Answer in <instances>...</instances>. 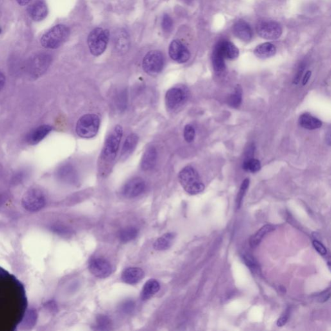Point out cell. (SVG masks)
I'll use <instances>...</instances> for the list:
<instances>
[{
    "instance_id": "obj_1",
    "label": "cell",
    "mask_w": 331,
    "mask_h": 331,
    "mask_svg": "<svg viewBox=\"0 0 331 331\" xmlns=\"http://www.w3.org/2000/svg\"><path fill=\"white\" fill-rule=\"evenodd\" d=\"M179 181L184 190L190 195L200 194L205 190L200 177L196 169L192 167L184 168L179 174Z\"/></svg>"
},
{
    "instance_id": "obj_2",
    "label": "cell",
    "mask_w": 331,
    "mask_h": 331,
    "mask_svg": "<svg viewBox=\"0 0 331 331\" xmlns=\"http://www.w3.org/2000/svg\"><path fill=\"white\" fill-rule=\"evenodd\" d=\"M69 29L64 25H57L50 29L41 38V44L46 49H57L67 39Z\"/></svg>"
},
{
    "instance_id": "obj_3",
    "label": "cell",
    "mask_w": 331,
    "mask_h": 331,
    "mask_svg": "<svg viewBox=\"0 0 331 331\" xmlns=\"http://www.w3.org/2000/svg\"><path fill=\"white\" fill-rule=\"evenodd\" d=\"M100 119L97 115L86 114L77 122V135L84 139H92L98 133Z\"/></svg>"
},
{
    "instance_id": "obj_4",
    "label": "cell",
    "mask_w": 331,
    "mask_h": 331,
    "mask_svg": "<svg viewBox=\"0 0 331 331\" xmlns=\"http://www.w3.org/2000/svg\"><path fill=\"white\" fill-rule=\"evenodd\" d=\"M110 40V32L106 29L96 28L91 32L88 38V44L91 53L94 56L103 54Z\"/></svg>"
},
{
    "instance_id": "obj_5",
    "label": "cell",
    "mask_w": 331,
    "mask_h": 331,
    "mask_svg": "<svg viewBox=\"0 0 331 331\" xmlns=\"http://www.w3.org/2000/svg\"><path fill=\"white\" fill-rule=\"evenodd\" d=\"M122 137V128L117 125L108 135L104 144L103 155L106 159H114L119 150Z\"/></svg>"
},
{
    "instance_id": "obj_6",
    "label": "cell",
    "mask_w": 331,
    "mask_h": 331,
    "mask_svg": "<svg viewBox=\"0 0 331 331\" xmlns=\"http://www.w3.org/2000/svg\"><path fill=\"white\" fill-rule=\"evenodd\" d=\"M164 65V56L161 52L156 50L147 53L142 62L144 71L151 75H155L161 72Z\"/></svg>"
},
{
    "instance_id": "obj_7",
    "label": "cell",
    "mask_w": 331,
    "mask_h": 331,
    "mask_svg": "<svg viewBox=\"0 0 331 331\" xmlns=\"http://www.w3.org/2000/svg\"><path fill=\"white\" fill-rule=\"evenodd\" d=\"M188 97L189 92L185 86L172 88L166 94V104L170 110H176L185 104Z\"/></svg>"
},
{
    "instance_id": "obj_8",
    "label": "cell",
    "mask_w": 331,
    "mask_h": 331,
    "mask_svg": "<svg viewBox=\"0 0 331 331\" xmlns=\"http://www.w3.org/2000/svg\"><path fill=\"white\" fill-rule=\"evenodd\" d=\"M51 61V56L48 54L40 53L33 56L28 63V71L31 76L37 78L42 75L48 69Z\"/></svg>"
},
{
    "instance_id": "obj_9",
    "label": "cell",
    "mask_w": 331,
    "mask_h": 331,
    "mask_svg": "<svg viewBox=\"0 0 331 331\" xmlns=\"http://www.w3.org/2000/svg\"><path fill=\"white\" fill-rule=\"evenodd\" d=\"M258 35L265 40H276L282 34V29L278 23L274 21L261 22L256 27Z\"/></svg>"
},
{
    "instance_id": "obj_10",
    "label": "cell",
    "mask_w": 331,
    "mask_h": 331,
    "mask_svg": "<svg viewBox=\"0 0 331 331\" xmlns=\"http://www.w3.org/2000/svg\"><path fill=\"white\" fill-rule=\"evenodd\" d=\"M89 269L91 273L99 278H106L112 273V267L108 261L96 258L90 261Z\"/></svg>"
},
{
    "instance_id": "obj_11",
    "label": "cell",
    "mask_w": 331,
    "mask_h": 331,
    "mask_svg": "<svg viewBox=\"0 0 331 331\" xmlns=\"http://www.w3.org/2000/svg\"><path fill=\"white\" fill-rule=\"evenodd\" d=\"M169 54L172 60L179 63L187 62L190 58L189 50L178 40L172 41L170 44Z\"/></svg>"
},
{
    "instance_id": "obj_12",
    "label": "cell",
    "mask_w": 331,
    "mask_h": 331,
    "mask_svg": "<svg viewBox=\"0 0 331 331\" xmlns=\"http://www.w3.org/2000/svg\"><path fill=\"white\" fill-rule=\"evenodd\" d=\"M146 185L142 178H136L131 179L123 188L124 196L127 198H135L143 194Z\"/></svg>"
},
{
    "instance_id": "obj_13",
    "label": "cell",
    "mask_w": 331,
    "mask_h": 331,
    "mask_svg": "<svg viewBox=\"0 0 331 331\" xmlns=\"http://www.w3.org/2000/svg\"><path fill=\"white\" fill-rule=\"evenodd\" d=\"M27 13L34 21L41 22L48 15V8L44 0H36L29 6Z\"/></svg>"
},
{
    "instance_id": "obj_14",
    "label": "cell",
    "mask_w": 331,
    "mask_h": 331,
    "mask_svg": "<svg viewBox=\"0 0 331 331\" xmlns=\"http://www.w3.org/2000/svg\"><path fill=\"white\" fill-rule=\"evenodd\" d=\"M215 48L218 50L224 59L232 60L237 58L239 56V49L230 41H221V42L218 43Z\"/></svg>"
},
{
    "instance_id": "obj_15",
    "label": "cell",
    "mask_w": 331,
    "mask_h": 331,
    "mask_svg": "<svg viewBox=\"0 0 331 331\" xmlns=\"http://www.w3.org/2000/svg\"><path fill=\"white\" fill-rule=\"evenodd\" d=\"M53 130V128L49 125H42L31 131L26 137L27 143L30 145H35L39 143L40 141L49 134Z\"/></svg>"
},
{
    "instance_id": "obj_16",
    "label": "cell",
    "mask_w": 331,
    "mask_h": 331,
    "mask_svg": "<svg viewBox=\"0 0 331 331\" xmlns=\"http://www.w3.org/2000/svg\"><path fill=\"white\" fill-rule=\"evenodd\" d=\"M233 32L242 42H250L253 38V34L251 27L243 20H240L233 25Z\"/></svg>"
},
{
    "instance_id": "obj_17",
    "label": "cell",
    "mask_w": 331,
    "mask_h": 331,
    "mask_svg": "<svg viewBox=\"0 0 331 331\" xmlns=\"http://www.w3.org/2000/svg\"><path fill=\"white\" fill-rule=\"evenodd\" d=\"M144 277L143 270L138 267H130L122 273V280L127 284L135 285Z\"/></svg>"
},
{
    "instance_id": "obj_18",
    "label": "cell",
    "mask_w": 331,
    "mask_h": 331,
    "mask_svg": "<svg viewBox=\"0 0 331 331\" xmlns=\"http://www.w3.org/2000/svg\"><path fill=\"white\" fill-rule=\"evenodd\" d=\"M113 43L119 53H126L130 47V38L128 33L124 30L117 31L113 36Z\"/></svg>"
},
{
    "instance_id": "obj_19",
    "label": "cell",
    "mask_w": 331,
    "mask_h": 331,
    "mask_svg": "<svg viewBox=\"0 0 331 331\" xmlns=\"http://www.w3.org/2000/svg\"><path fill=\"white\" fill-rule=\"evenodd\" d=\"M157 160V153L154 147H149L145 151L142 157L141 168L145 171H148L154 169Z\"/></svg>"
},
{
    "instance_id": "obj_20",
    "label": "cell",
    "mask_w": 331,
    "mask_h": 331,
    "mask_svg": "<svg viewBox=\"0 0 331 331\" xmlns=\"http://www.w3.org/2000/svg\"><path fill=\"white\" fill-rule=\"evenodd\" d=\"M138 140L139 137L135 133H131L126 138L121 151L122 159H126L133 153L138 144Z\"/></svg>"
},
{
    "instance_id": "obj_21",
    "label": "cell",
    "mask_w": 331,
    "mask_h": 331,
    "mask_svg": "<svg viewBox=\"0 0 331 331\" xmlns=\"http://www.w3.org/2000/svg\"><path fill=\"white\" fill-rule=\"evenodd\" d=\"M299 124L303 128L309 130H316V129L320 128L322 126V122L320 120L312 116L309 113H304L301 115L299 119Z\"/></svg>"
},
{
    "instance_id": "obj_22",
    "label": "cell",
    "mask_w": 331,
    "mask_h": 331,
    "mask_svg": "<svg viewBox=\"0 0 331 331\" xmlns=\"http://www.w3.org/2000/svg\"><path fill=\"white\" fill-rule=\"evenodd\" d=\"M276 47L271 43L267 42L260 44L256 47L255 54L261 59H266L272 57L276 53Z\"/></svg>"
},
{
    "instance_id": "obj_23",
    "label": "cell",
    "mask_w": 331,
    "mask_h": 331,
    "mask_svg": "<svg viewBox=\"0 0 331 331\" xmlns=\"http://www.w3.org/2000/svg\"><path fill=\"white\" fill-rule=\"evenodd\" d=\"M274 230H275V227L271 224H266V225L263 226L257 232L252 235L250 241H249L250 246L253 249L256 248V247L259 245L265 235L268 234L270 232H273Z\"/></svg>"
},
{
    "instance_id": "obj_24",
    "label": "cell",
    "mask_w": 331,
    "mask_h": 331,
    "mask_svg": "<svg viewBox=\"0 0 331 331\" xmlns=\"http://www.w3.org/2000/svg\"><path fill=\"white\" fill-rule=\"evenodd\" d=\"M57 175L59 178L66 182H75L77 179L76 170L71 164H65L58 169Z\"/></svg>"
},
{
    "instance_id": "obj_25",
    "label": "cell",
    "mask_w": 331,
    "mask_h": 331,
    "mask_svg": "<svg viewBox=\"0 0 331 331\" xmlns=\"http://www.w3.org/2000/svg\"><path fill=\"white\" fill-rule=\"evenodd\" d=\"M159 283L155 280L148 281L142 289L141 298L143 300H148L160 290Z\"/></svg>"
},
{
    "instance_id": "obj_26",
    "label": "cell",
    "mask_w": 331,
    "mask_h": 331,
    "mask_svg": "<svg viewBox=\"0 0 331 331\" xmlns=\"http://www.w3.org/2000/svg\"><path fill=\"white\" fill-rule=\"evenodd\" d=\"M174 238V233L171 232L165 233L154 242V249L160 251L167 250L172 246Z\"/></svg>"
},
{
    "instance_id": "obj_27",
    "label": "cell",
    "mask_w": 331,
    "mask_h": 331,
    "mask_svg": "<svg viewBox=\"0 0 331 331\" xmlns=\"http://www.w3.org/2000/svg\"><path fill=\"white\" fill-rule=\"evenodd\" d=\"M24 201L28 206H38L44 201V196L39 190H31L27 193Z\"/></svg>"
},
{
    "instance_id": "obj_28",
    "label": "cell",
    "mask_w": 331,
    "mask_h": 331,
    "mask_svg": "<svg viewBox=\"0 0 331 331\" xmlns=\"http://www.w3.org/2000/svg\"><path fill=\"white\" fill-rule=\"evenodd\" d=\"M213 67L217 73H221L225 70V63L224 58L216 48H215L212 56Z\"/></svg>"
},
{
    "instance_id": "obj_29",
    "label": "cell",
    "mask_w": 331,
    "mask_h": 331,
    "mask_svg": "<svg viewBox=\"0 0 331 331\" xmlns=\"http://www.w3.org/2000/svg\"><path fill=\"white\" fill-rule=\"evenodd\" d=\"M138 235V230L135 227H128L123 229L120 232L119 237L121 241L124 242L132 241Z\"/></svg>"
},
{
    "instance_id": "obj_30",
    "label": "cell",
    "mask_w": 331,
    "mask_h": 331,
    "mask_svg": "<svg viewBox=\"0 0 331 331\" xmlns=\"http://www.w3.org/2000/svg\"><path fill=\"white\" fill-rule=\"evenodd\" d=\"M261 168L262 166L260 160L254 158H247L242 164V169L251 173H256L260 171Z\"/></svg>"
},
{
    "instance_id": "obj_31",
    "label": "cell",
    "mask_w": 331,
    "mask_h": 331,
    "mask_svg": "<svg viewBox=\"0 0 331 331\" xmlns=\"http://www.w3.org/2000/svg\"><path fill=\"white\" fill-rule=\"evenodd\" d=\"M242 103V89L241 86L237 85L235 88L234 92L230 95L229 104L233 108L239 107Z\"/></svg>"
},
{
    "instance_id": "obj_32",
    "label": "cell",
    "mask_w": 331,
    "mask_h": 331,
    "mask_svg": "<svg viewBox=\"0 0 331 331\" xmlns=\"http://www.w3.org/2000/svg\"><path fill=\"white\" fill-rule=\"evenodd\" d=\"M249 184H250V181H249V179H245L242 181L241 187H240L239 191L238 192L236 199V206L237 209L241 206L242 199H243L246 190L248 189Z\"/></svg>"
},
{
    "instance_id": "obj_33",
    "label": "cell",
    "mask_w": 331,
    "mask_h": 331,
    "mask_svg": "<svg viewBox=\"0 0 331 331\" xmlns=\"http://www.w3.org/2000/svg\"><path fill=\"white\" fill-rule=\"evenodd\" d=\"M97 327L99 329L106 330L111 326V320L108 316L105 315H101L97 318Z\"/></svg>"
},
{
    "instance_id": "obj_34",
    "label": "cell",
    "mask_w": 331,
    "mask_h": 331,
    "mask_svg": "<svg viewBox=\"0 0 331 331\" xmlns=\"http://www.w3.org/2000/svg\"><path fill=\"white\" fill-rule=\"evenodd\" d=\"M195 137H196V131H195L194 127L189 124L186 126L185 130H184V137H185L186 141L190 143L194 141Z\"/></svg>"
},
{
    "instance_id": "obj_35",
    "label": "cell",
    "mask_w": 331,
    "mask_h": 331,
    "mask_svg": "<svg viewBox=\"0 0 331 331\" xmlns=\"http://www.w3.org/2000/svg\"><path fill=\"white\" fill-rule=\"evenodd\" d=\"M162 30L167 33L172 31L173 28V20L169 15H164L162 20Z\"/></svg>"
},
{
    "instance_id": "obj_36",
    "label": "cell",
    "mask_w": 331,
    "mask_h": 331,
    "mask_svg": "<svg viewBox=\"0 0 331 331\" xmlns=\"http://www.w3.org/2000/svg\"><path fill=\"white\" fill-rule=\"evenodd\" d=\"M312 244H313L314 248L321 255L324 256L327 255V249H326V247L321 242H319L318 240H314L313 242H312Z\"/></svg>"
},
{
    "instance_id": "obj_37",
    "label": "cell",
    "mask_w": 331,
    "mask_h": 331,
    "mask_svg": "<svg viewBox=\"0 0 331 331\" xmlns=\"http://www.w3.org/2000/svg\"><path fill=\"white\" fill-rule=\"evenodd\" d=\"M330 290L328 289L327 291L321 292V293L318 296V298H317V301H318L319 303L325 302V301H327L328 299L330 298Z\"/></svg>"
},
{
    "instance_id": "obj_38",
    "label": "cell",
    "mask_w": 331,
    "mask_h": 331,
    "mask_svg": "<svg viewBox=\"0 0 331 331\" xmlns=\"http://www.w3.org/2000/svg\"><path fill=\"white\" fill-rule=\"evenodd\" d=\"M134 303L133 301H126L123 305H122V311L128 313V312L132 311L133 308H134Z\"/></svg>"
},
{
    "instance_id": "obj_39",
    "label": "cell",
    "mask_w": 331,
    "mask_h": 331,
    "mask_svg": "<svg viewBox=\"0 0 331 331\" xmlns=\"http://www.w3.org/2000/svg\"><path fill=\"white\" fill-rule=\"evenodd\" d=\"M289 314L288 312H285V313L282 315L280 318L278 319L277 321V325L278 327H283L285 324L287 323L288 319H289Z\"/></svg>"
},
{
    "instance_id": "obj_40",
    "label": "cell",
    "mask_w": 331,
    "mask_h": 331,
    "mask_svg": "<svg viewBox=\"0 0 331 331\" xmlns=\"http://www.w3.org/2000/svg\"><path fill=\"white\" fill-rule=\"evenodd\" d=\"M303 69H304V67H301L300 69H299L298 73H297L294 80V83L296 84V85H297V84L298 83V81H300L301 75H302L303 74Z\"/></svg>"
},
{
    "instance_id": "obj_41",
    "label": "cell",
    "mask_w": 331,
    "mask_h": 331,
    "mask_svg": "<svg viewBox=\"0 0 331 331\" xmlns=\"http://www.w3.org/2000/svg\"><path fill=\"white\" fill-rule=\"evenodd\" d=\"M5 84H6V76H5L3 72L0 71V92L3 90Z\"/></svg>"
},
{
    "instance_id": "obj_42",
    "label": "cell",
    "mask_w": 331,
    "mask_h": 331,
    "mask_svg": "<svg viewBox=\"0 0 331 331\" xmlns=\"http://www.w3.org/2000/svg\"><path fill=\"white\" fill-rule=\"evenodd\" d=\"M310 76H311V71H309L306 72L305 75L304 76V78H303V86L307 85L308 81H309V80Z\"/></svg>"
},
{
    "instance_id": "obj_43",
    "label": "cell",
    "mask_w": 331,
    "mask_h": 331,
    "mask_svg": "<svg viewBox=\"0 0 331 331\" xmlns=\"http://www.w3.org/2000/svg\"><path fill=\"white\" fill-rule=\"evenodd\" d=\"M18 4L21 6H25L30 3L31 0H17Z\"/></svg>"
}]
</instances>
